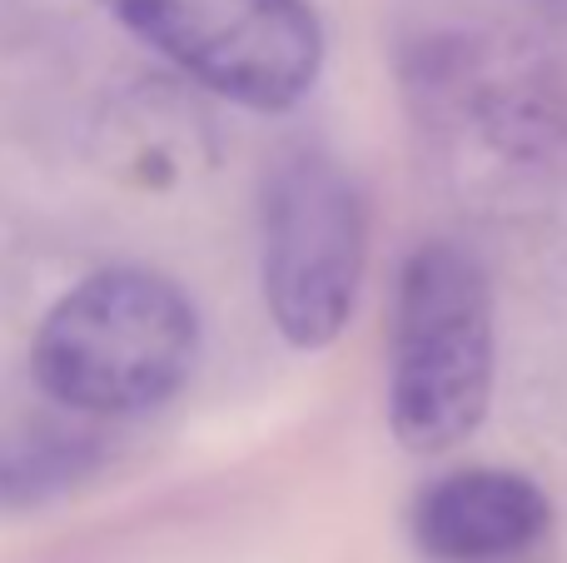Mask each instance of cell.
I'll use <instances>...</instances> for the list:
<instances>
[{"label": "cell", "mask_w": 567, "mask_h": 563, "mask_svg": "<svg viewBox=\"0 0 567 563\" xmlns=\"http://www.w3.org/2000/svg\"><path fill=\"white\" fill-rule=\"evenodd\" d=\"M199 315L175 279L115 265L85 275L40 319L30 369L50 405L85 419H140L189 385Z\"/></svg>", "instance_id": "cell-1"}, {"label": "cell", "mask_w": 567, "mask_h": 563, "mask_svg": "<svg viewBox=\"0 0 567 563\" xmlns=\"http://www.w3.org/2000/svg\"><path fill=\"white\" fill-rule=\"evenodd\" d=\"M369 269V209L353 175L323 150H289L265 180L259 285L279 339L329 349L349 329Z\"/></svg>", "instance_id": "cell-3"}, {"label": "cell", "mask_w": 567, "mask_h": 563, "mask_svg": "<svg viewBox=\"0 0 567 563\" xmlns=\"http://www.w3.org/2000/svg\"><path fill=\"white\" fill-rule=\"evenodd\" d=\"M493 285L463 245L429 239L403 259L389 335V424L409 454L468 444L493 405Z\"/></svg>", "instance_id": "cell-2"}, {"label": "cell", "mask_w": 567, "mask_h": 563, "mask_svg": "<svg viewBox=\"0 0 567 563\" xmlns=\"http://www.w3.org/2000/svg\"><path fill=\"white\" fill-rule=\"evenodd\" d=\"M95 439L75 429H16L0 439V509H30L65 494L95 469Z\"/></svg>", "instance_id": "cell-6"}, {"label": "cell", "mask_w": 567, "mask_h": 563, "mask_svg": "<svg viewBox=\"0 0 567 563\" xmlns=\"http://www.w3.org/2000/svg\"><path fill=\"white\" fill-rule=\"evenodd\" d=\"M135 40L229 105L284 115L323 75L313 0H100Z\"/></svg>", "instance_id": "cell-4"}, {"label": "cell", "mask_w": 567, "mask_h": 563, "mask_svg": "<svg viewBox=\"0 0 567 563\" xmlns=\"http://www.w3.org/2000/svg\"><path fill=\"white\" fill-rule=\"evenodd\" d=\"M409 524L433 563H508L548 534L553 504L528 474L458 469L423 489Z\"/></svg>", "instance_id": "cell-5"}]
</instances>
